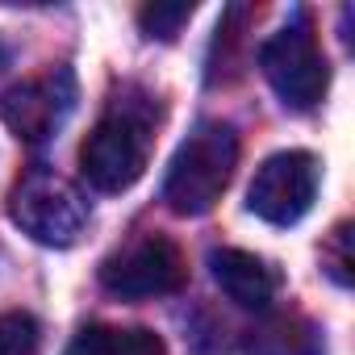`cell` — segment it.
Returning <instances> with one entry per match:
<instances>
[{
    "label": "cell",
    "mask_w": 355,
    "mask_h": 355,
    "mask_svg": "<svg viewBox=\"0 0 355 355\" xmlns=\"http://www.w3.org/2000/svg\"><path fill=\"white\" fill-rule=\"evenodd\" d=\"M239 167V134L230 121H197L193 134L175 146L167 180H163V201L180 218H201L209 214L226 184L234 180Z\"/></svg>",
    "instance_id": "1"
},
{
    "label": "cell",
    "mask_w": 355,
    "mask_h": 355,
    "mask_svg": "<svg viewBox=\"0 0 355 355\" xmlns=\"http://www.w3.org/2000/svg\"><path fill=\"white\" fill-rule=\"evenodd\" d=\"M155 109L146 101H113L96 130L80 146V171L96 193H125L142 180L150 159Z\"/></svg>",
    "instance_id": "2"
},
{
    "label": "cell",
    "mask_w": 355,
    "mask_h": 355,
    "mask_svg": "<svg viewBox=\"0 0 355 355\" xmlns=\"http://www.w3.org/2000/svg\"><path fill=\"white\" fill-rule=\"evenodd\" d=\"M9 218L42 247H76L88 230V197L55 167H30L9 193Z\"/></svg>",
    "instance_id": "3"
},
{
    "label": "cell",
    "mask_w": 355,
    "mask_h": 355,
    "mask_svg": "<svg viewBox=\"0 0 355 355\" xmlns=\"http://www.w3.org/2000/svg\"><path fill=\"white\" fill-rule=\"evenodd\" d=\"M259 67L272 84V92L288 105V109H313L326 96L330 84V67L326 55L318 46L313 21L305 9H297L263 46H259Z\"/></svg>",
    "instance_id": "4"
},
{
    "label": "cell",
    "mask_w": 355,
    "mask_h": 355,
    "mask_svg": "<svg viewBox=\"0 0 355 355\" xmlns=\"http://www.w3.org/2000/svg\"><path fill=\"white\" fill-rule=\"evenodd\" d=\"M322 167L309 150H276L255 167L247 189V209L268 226H297L318 201Z\"/></svg>",
    "instance_id": "5"
},
{
    "label": "cell",
    "mask_w": 355,
    "mask_h": 355,
    "mask_svg": "<svg viewBox=\"0 0 355 355\" xmlns=\"http://www.w3.org/2000/svg\"><path fill=\"white\" fill-rule=\"evenodd\" d=\"M101 284L113 293V297H163V293H175L184 284V259L175 251L171 239L163 234H146L138 243H130L121 255L105 259L101 268Z\"/></svg>",
    "instance_id": "6"
},
{
    "label": "cell",
    "mask_w": 355,
    "mask_h": 355,
    "mask_svg": "<svg viewBox=\"0 0 355 355\" xmlns=\"http://www.w3.org/2000/svg\"><path fill=\"white\" fill-rule=\"evenodd\" d=\"M71 109H76V76L67 67H55V71H46L38 80L17 84L5 96V105H0L5 125L30 146L51 142L63 130V121L71 117Z\"/></svg>",
    "instance_id": "7"
},
{
    "label": "cell",
    "mask_w": 355,
    "mask_h": 355,
    "mask_svg": "<svg viewBox=\"0 0 355 355\" xmlns=\"http://www.w3.org/2000/svg\"><path fill=\"white\" fill-rule=\"evenodd\" d=\"M209 272H214L218 288L239 309L268 313L272 301H276V293H280V272L263 255L243 251V247H218V251H209Z\"/></svg>",
    "instance_id": "8"
},
{
    "label": "cell",
    "mask_w": 355,
    "mask_h": 355,
    "mask_svg": "<svg viewBox=\"0 0 355 355\" xmlns=\"http://www.w3.org/2000/svg\"><path fill=\"white\" fill-rule=\"evenodd\" d=\"M247 355H326V338L309 318L276 313L247 334Z\"/></svg>",
    "instance_id": "9"
},
{
    "label": "cell",
    "mask_w": 355,
    "mask_h": 355,
    "mask_svg": "<svg viewBox=\"0 0 355 355\" xmlns=\"http://www.w3.org/2000/svg\"><path fill=\"white\" fill-rule=\"evenodd\" d=\"M67 355H167L163 338L142 326H88L76 334Z\"/></svg>",
    "instance_id": "10"
},
{
    "label": "cell",
    "mask_w": 355,
    "mask_h": 355,
    "mask_svg": "<svg viewBox=\"0 0 355 355\" xmlns=\"http://www.w3.org/2000/svg\"><path fill=\"white\" fill-rule=\"evenodd\" d=\"M42 351V326L26 309L0 313V355H38Z\"/></svg>",
    "instance_id": "11"
},
{
    "label": "cell",
    "mask_w": 355,
    "mask_h": 355,
    "mask_svg": "<svg viewBox=\"0 0 355 355\" xmlns=\"http://www.w3.org/2000/svg\"><path fill=\"white\" fill-rule=\"evenodd\" d=\"M189 17H193V5L175 0V5H146V9L138 13V26H142L146 38H163V42H171Z\"/></svg>",
    "instance_id": "12"
},
{
    "label": "cell",
    "mask_w": 355,
    "mask_h": 355,
    "mask_svg": "<svg viewBox=\"0 0 355 355\" xmlns=\"http://www.w3.org/2000/svg\"><path fill=\"white\" fill-rule=\"evenodd\" d=\"M326 272L334 276L338 288L351 284V226H338L330 234V247H326Z\"/></svg>",
    "instance_id": "13"
},
{
    "label": "cell",
    "mask_w": 355,
    "mask_h": 355,
    "mask_svg": "<svg viewBox=\"0 0 355 355\" xmlns=\"http://www.w3.org/2000/svg\"><path fill=\"white\" fill-rule=\"evenodd\" d=\"M0 63H5V46H0Z\"/></svg>",
    "instance_id": "14"
}]
</instances>
